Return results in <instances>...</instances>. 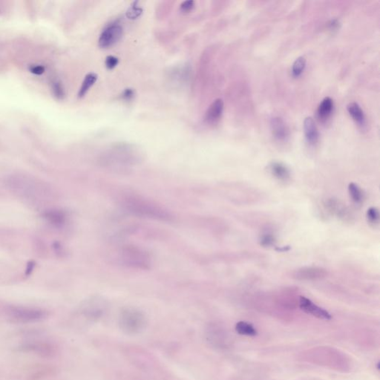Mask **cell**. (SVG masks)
I'll list each match as a JSON object with an SVG mask.
<instances>
[{
    "label": "cell",
    "mask_w": 380,
    "mask_h": 380,
    "mask_svg": "<svg viewBox=\"0 0 380 380\" xmlns=\"http://www.w3.org/2000/svg\"><path fill=\"white\" fill-rule=\"evenodd\" d=\"M123 207L126 211L133 216L146 218L155 219L162 221H170L172 216L168 210L153 201L140 197L132 196L123 201Z\"/></svg>",
    "instance_id": "obj_1"
},
{
    "label": "cell",
    "mask_w": 380,
    "mask_h": 380,
    "mask_svg": "<svg viewBox=\"0 0 380 380\" xmlns=\"http://www.w3.org/2000/svg\"><path fill=\"white\" fill-rule=\"evenodd\" d=\"M142 158L141 153L136 148L130 145L120 144L111 148L103 156L101 162L104 166L123 167L140 163Z\"/></svg>",
    "instance_id": "obj_2"
},
{
    "label": "cell",
    "mask_w": 380,
    "mask_h": 380,
    "mask_svg": "<svg viewBox=\"0 0 380 380\" xmlns=\"http://www.w3.org/2000/svg\"><path fill=\"white\" fill-rule=\"evenodd\" d=\"M119 327L120 330L128 335H136L146 328V315L139 309L135 307L123 308L119 315Z\"/></svg>",
    "instance_id": "obj_3"
},
{
    "label": "cell",
    "mask_w": 380,
    "mask_h": 380,
    "mask_svg": "<svg viewBox=\"0 0 380 380\" xmlns=\"http://www.w3.org/2000/svg\"><path fill=\"white\" fill-rule=\"evenodd\" d=\"M119 259L123 265L137 269H148L150 256L146 251L136 246H125L120 250Z\"/></svg>",
    "instance_id": "obj_4"
},
{
    "label": "cell",
    "mask_w": 380,
    "mask_h": 380,
    "mask_svg": "<svg viewBox=\"0 0 380 380\" xmlns=\"http://www.w3.org/2000/svg\"><path fill=\"white\" fill-rule=\"evenodd\" d=\"M8 186L14 191L26 198H34L40 193L41 186L36 184L34 181L25 177H12L8 181Z\"/></svg>",
    "instance_id": "obj_5"
},
{
    "label": "cell",
    "mask_w": 380,
    "mask_h": 380,
    "mask_svg": "<svg viewBox=\"0 0 380 380\" xmlns=\"http://www.w3.org/2000/svg\"><path fill=\"white\" fill-rule=\"evenodd\" d=\"M8 313L14 320L21 323L40 321L46 316V313L43 310L23 307H10Z\"/></svg>",
    "instance_id": "obj_6"
},
{
    "label": "cell",
    "mask_w": 380,
    "mask_h": 380,
    "mask_svg": "<svg viewBox=\"0 0 380 380\" xmlns=\"http://www.w3.org/2000/svg\"><path fill=\"white\" fill-rule=\"evenodd\" d=\"M123 34V27L119 23H111L103 30L98 40V44L102 49L112 47L120 41Z\"/></svg>",
    "instance_id": "obj_7"
},
{
    "label": "cell",
    "mask_w": 380,
    "mask_h": 380,
    "mask_svg": "<svg viewBox=\"0 0 380 380\" xmlns=\"http://www.w3.org/2000/svg\"><path fill=\"white\" fill-rule=\"evenodd\" d=\"M107 308V303L99 297H92L83 305L84 315L91 320H98L103 316Z\"/></svg>",
    "instance_id": "obj_8"
},
{
    "label": "cell",
    "mask_w": 380,
    "mask_h": 380,
    "mask_svg": "<svg viewBox=\"0 0 380 380\" xmlns=\"http://www.w3.org/2000/svg\"><path fill=\"white\" fill-rule=\"evenodd\" d=\"M299 307L301 310L307 314L312 315L320 320H330L332 316L327 310L319 307L306 297H301L299 299Z\"/></svg>",
    "instance_id": "obj_9"
},
{
    "label": "cell",
    "mask_w": 380,
    "mask_h": 380,
    "mask_svg": "<svg viewBox=\"0 0 380 380\" xmlns=\"http://www.w3.org/2000/svg\"><path fill=\"white\" fill-rule=\"evenodd\" d=\"M271 129L272 136L278 141L285 142L289 139V128L281 117L276 116L271 118Z\"/></svg>",
    "instance_id": "obj_10"
},
{
    "label": "cell",
    "mask_w": 380,
    "mask_h": 380,
    "mask_svg": "<svg viewBox=\"0 0 380 380\" xmlns=\"http://www.w3.org/2000/svg\"><path fill=\"white\" fill-rule=\"evenodd\" d=\"M326 270L321 268H303L297 270L294 272L293 277L299 281H310V280L320 279L326 276Z\"/></svg>",
    "instance_id": "obj_11"
},
{
    "label": "cell",
    "mask_w": 380,
    "mask_h": 380,
    "mask_svg": "<svg viewBox=\"0 0 380 380\" xmlns=\"http://www.w3.org/2000/svg\"><path fill=\"white\" fill-rule=\"evenodd\" d=\"M224 111V102L216 99L212 103L205 114V121L209 125H216L220 121Z\"/></svg>",
    "instance_id": "obj_12"
},
{
    "label": "cell",
    "mask_w": 380,
    "mask_h": 380,
    "mask_svg": "<svg viewBox=\"0 0 380 380\" xmlns=\"http://www.w3.org/2000/svg\"><path fill=\"white\" fill-rule=\"evenodd\" d=\"M304 133L306 140L310 146H316L320 138L318 129L311 117H307L304 120Z\"/></svg>",
    "instance_id": "obj_13"
},
{
    "label": "cell",
    "mask_w": 380,
    "mask_h": 380,
    "mask_svg": "<svg viewBox=\"0 0 380 380\" xmlns=\"http://www.w3.org/2000/svg\"><path fill=\"white\" fill-rule=\"evenodd\" d=\"M225 332L219 328L217 326H210L206 330V338L209 343L217 348H221L224 345Z\"/></svg>",
    "instance_id": "obj_14"
},
{
    "label": "cell",
    "mask_w": 380,
    "mask_h": 380,
    "mask_svg": "<svg viewBox=\"0 0 380 380\" xmlns=\"http://www.w3.org/2000/svg\"><path fill=\"white\" fill-rule=\"evenodd\" d=\"M270 170L272 175L281 181H287L291 178V172L284 163L272 162L270 165Z\"/></svg>",
    "instance_id": "obj_15"
},
{
    "label": "cell",
    "mask_w": 380,
    "mask_h": 380,
    "mask_svg": "<svg viewBox=\"0 0 380 380\" xmlns=\"http://www.w3.org/2000/svg\"><path fill=\"white\" fill-rule=\"evenodd\" d=\"M333 110V101L327 97L323 100L317 109V115L320 121L326 122L330 118Z\"/></svg>",
    "instance_id": "obj_16"
},
{
    "label": "cell",
    "mask_w": 380,
    "mask_h": 380,
    "mask_svg": "<svg viewBox=\"0 0 380 380\" xmlns=\"http://www.w3.org/2000/svg\"><path fill=\"white\" fill-rule=\"evenodd\" d=\"M45 218L54 227H60L66 222V216L60 210H47L43 214Z\"/></svg>",
    "instance_id": "obj_17"
},
{
    "label": "cell",
    "mask_w": 380,
    "mask_h": 380,
    "mask_svg": "<svg viewBox=\"0 0 380 380\" xmlns=\"http://www.w3.org/2000/svg\"><path fill=\"white\" fill-rule=\"evenodd\" d=\"M347 110L352 116L353 120L359 126H363L365 124V116L361 107L357 103H351L347 106Z\"/></svg>",
    "instance_id": "obj_18"
},
{
    "label": "cell",
    "mask_w": 380,
    "mask_h": 380,
    "mask_svg": "<svg viewBox=\"0 0 380 380\" xmlns=\"http://www.w3.org/2000/svg\"><path fill=\"white\" fill-rule=\"evenodd\" d=\"M97 81H98V75L96 74H88L82 81V85L78 92V98H83Z\"/></svg>",
    "instance_id": "obj_19"
},
{
    "label": "cell",
    "mask_w": 380,
    "mask_h": 380,
    "mask_svg": "<svg viewBox=\"0 0 380 380\" xmlns=\"http://www.w3.org/2000/svg\"><path fill=\"white\" fill-rule=\"evenodd\" d=\"M348 192L350 194L352 201L356 204H362L364 199V193L362 189L358 184L355 183H351L348 186Z\"/></svg>",
    "instance_id": "obj_20"
},
{
    "label": "cell",
    "mask_w": 380,
    "mask_h": 380,
    "mask_svg": "<svg viewBox=\"0 0 380 380\" xmlns=\"http://www.w3.org/2000/svg\"><path fill=\"white\" fill-rule=\"evenodd\" d=\"M236 330L238 333L244 336H256L257 331L252 325L245 322H239L236 324Z\"/></svg>",
    "instance_id": "obj_21"
},
{
    "label": "cell",
    "mask_w": 380,
    "mask_h": 380,
    "mask_svg": "<svg viewBox=\"0 0 380 380\" xmlns=\"http://www.w3.org/2000/svg\"><path fill=\"white\" fill-rule=\"evenodd\" d=\"M306 67V59L304 56H299L294 61L292 67V75L294 78H299L304 72Z\"/></svg>",
    "instance_id": "obj_22"
},
{
    "label": "cell",
    "mask_w": 380,
    "mask_h": 380,
    "mask_svg": "<svg viewBox=\"0 0 380 380\" xmlns=\"http://www.w3.org/2000/svg\"><path fill=\"white\" fill-rule=\"evenodd\" d=\"M367 219L368 222L373 225H377L380 221V213L376 207H371L367 211Z\"/></svg>",
    "instance_id": "obj_23"
},
{
    "label": "cell",
    "mask_w": 380,
    "mask_h": 380,
    "mask_svg": "<svg viewBox=\"0 0 380 380\" xmlns=\"http://www.w3.org/2000/svg\"><path fill=\"white\" fill-rule=\"evenodd\" d=\"M52 91H53V94L55 98L59 100L64 99L65 95H66L64 87H63V85H62V83L59 81H55V82H53Z\"/></svg>",
    "instance_id": "obj_24"
},
{
    "label": "cell",
    "mask_w": 380,
    "mask_h": 380,
    "mask_svg": "<svg viewBox=\"0 0 380 380\" xmlns=\"http://www.w3.org/2000/svg\"><path fill=\"white\" fill-rule=\"evenodd\" d=\"M260 244L263 246H271L275 244V237L272 236V234H269V233H266V234L262 235L261 236Z\"/></svg>",
    "instance_id": "obj_25"
},
{
    "label": "cell",
    "mask_w": 380,
    "mask_h": 380,
    "mask_svg": "<svg viewBox=\"0 0 380 380\" xmlns=\"http://www.w3.org/2000/svg\"><path fill=\"white\" fill-rule=\"evenodd\" d=\"M118 58L116 57V56H112V55H110V56H108L107 58H106V67H107L108 69H110V70H111V69H114V68H115L116 66L118 65Z\"/></svg>",
    "instance_id": "obj_26"
},
{
    "label": "cell",
    "mask_w": 380,
    "mask_h": 380,
    "mask_svg": "<svg viewBox=\"0 0 380 380\" xmlns=\"http://www.w3.org/2000/svg\"><path fill=\"white\" fill-rule=\"evenodd\" d=\"M195 1L192 0H188V1H184L181 4V11L183 13H190V11H192L193 8H195Z\"/></svg>",
    "instance_id": "obj_27"
},
{
    "label": "cell",
    "mask_w": 380,
    "mask_h": 380,
    "mask_svg": "<svg viewBox=\"0 0 380 380\" xmlns=\"http://www.w3.org/2000/svg\"><path fill=\"white\" fill-rule=\"evenodd\" d=\"M142 11L141 8H137L136 5H134V6L131 7L130 10L127 11V17L130 19H136L137 17H140L141 15Z\"/></svg>",
    "instance_id": "obj_28"
},
{
    "label": "cell",
    "mask_w": 380,
    "mask_h": 380,
    "mask_svg": "<svg viewBox=\"0 0 380 380\" xmlns=\"http://www.w3.org/2000/svg\"><path fill=\"white\" fill-rule=\"evenodd\" d=\"M135 95H136V93L133 88H126L122 93V98L124 101H130L135 98Z\"/></svg>",
    "instance_id": "obj_29"
},
{
    "label": "cell",
    "mask_w": 380,
    "mask_h": 380,
    "mask_svg": "<svg viewBox=\"0 0 380 380\" xmlns=\"http://www.w3.org/2000/svg\"><path fill=\"white\" fill-rule=\"evenodd\" d=\"M29 70L31 73L34 74V75H40L44 73L45 68L42 66H39V65H35V66H31L29 68Z\"/></svg>",
    "instance_id": "obj_30"
},
{
    "label": "cell",
    "mask_w": 380,
    "mask_h": 380,
    "mask_svg": "<svg viewBox=\"0 0 380 380\" xmlns=\"http://www.w3.org/2000/svg\"><path fill=\"white\" fill-rule=\"evenodd\" d=\"M339 26H340V23H339V20H336V19L331 20L328 23L329 29H330V30H332V31L337 30L339 28Z\"/></svg>",
    "instance_id": "obj_31"
}]
</instances>
